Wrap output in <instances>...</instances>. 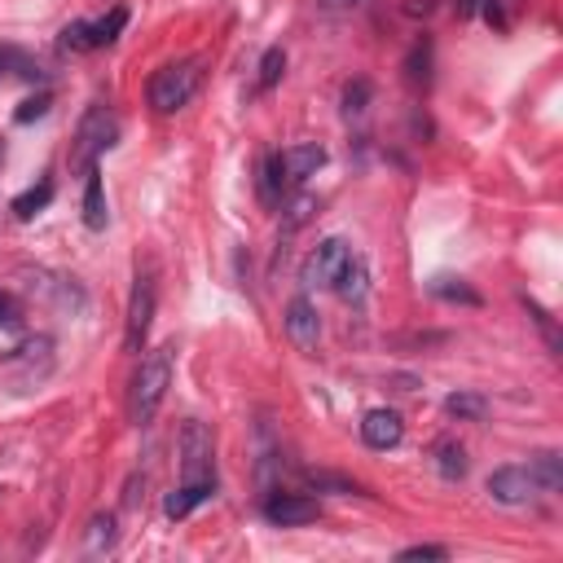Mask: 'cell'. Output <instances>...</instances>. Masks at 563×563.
I'll return each instance as SVG.
<instances>
[{
	"label": "cell",
	"mask_w": 563,
	"mask_h": 563,
	"mask_svg": "<svg viewBox=\"0 0 563 563\" xmlns=\"http://www.w3.org/2000/svg\"><path fill=\"white\" fill-rule=\"evenodd\" d=\"M198 84H202V62L198 57H180V62H167V66H158L150 75L145 97H150V106L158 114H172V110L189 106V97L198 92Z\"/></svg>",
	"instance_id": "6da1fadb"
},
{
	"label": "cell",
	"mask_w": 563,
	"mask_h": 563,
	"mask_svg": "<svg viewBox=\"0 0 563 563\" xmlns=\"http://www.w3.org/2000/svg\"><path fill=\"white\" fill-rule=\"evenodd\" d=\"M176 457H180V484H216V440L207 422L198 418L180 422Z\"/></svg>",
	"instance_id": "7a4b0ae2"
},
{
	"label": "cell",
	"mask_w": 563,
	"mask_h": 563,
	"mask_svg": "<svg viewBox=\"0 0 563 563\" xmlns=\"http://www.w3.org/2000/svg\"><path fill=\"white\" fill-rule=\"evenodd\" d=\"M167 387H172V347H154V352H145L141 369L132 378V418L150 422L158 413Z\"/></svg>",
	"instance_id": "3957f363"
},
{
	"label": "cell",
	"mask_w": 563,
	"mask_h": 563,
	"mask_svg": "<svg viewBox=\"0 0 563 563\" xmlns=\"http://www.w3.org/2000/svg\"><path fill=\"white\" fill-rule=\"evenodd\" d=\"M119 141V114L106 106V101H92L75 128V145H70V158L79 167H92L110 145Z\"/></svg>",
	"instance_id": "277c9868"
},
{
	"label": "cell",
	"mask_w": 563,
	"mask_h": 563,
	"mask_svg": "<svg viewBox=\"0 0 563 563\" xmlns=\"http://www.w3.org/2000/svg\"><path fill=\"white\" fill-rule=\"evenodd\" d=\"M154 325V277L136 273L132 295H128V317H123V352H141Z\"/></svg>",
	"instance_id": "5b68a950"
},
{
	"label": "cell",
	"mask_w": 563,
	"mask_h": 563,
	"mask_svg": "<svg viewBox=\"0 0 563 563\" xmlns=\"http://www.w3.org/2000/svg\"><path fill=\"white\" fill-rule=\"evenodd\" d=\"M347 255H352V246H347L343 238H325V242H317V251L303 260L299 286H303V290L334 286V277H339V268H343V260H347Z\"/></svg>",
	"instance_id": "8992f818"
},
{
	"label": "cell",
	"mask_w": 563,
	"mask_h": 563,
	"mask_svg": "<svg viewBox=\"0 0 563 563\" xmlns=\"http://www.w3.org/2000/svg\"><path fill=\"white\" fill-rule=\"evenodd\" d=\"M282 325H286V339L299 347V352H317L321 343V317H317V303L308 295H295L282 312Z\"/></svg>",
	"instance_id": "52a82bcc"
},
{
	"label": "cell",
	"mask_w": 563,
	"mask_h": 563,
	"mask_svg": "<svg viewBox=\"0 0 563 563\" xmlns=\"http://www.w3.org/2000/svg\"><path fill=\"white\" fill-rule=\"evenodd\" d=\"M317 515H321V506H317L312 497H303V493H273V497L264 501V519L277 523V528H303V523H312Z\"/></svg>",
	"instance_id": "ba28073f"
},
{
	"label": "cell",
	"mask_w": 563,
	"mask_h": 563,
	"mask_svg": "<svg viewBox=\"0 0 563 563\" xmlns=\"http://www.w3.org/2000/svg\"><path fill=\"white\" fill-rule=\"evenodd\" d=\"M532 493H537V484H532L528 466H497L488 475V497L501 506H523Z\"/></svg>",
	"instance_id": "9c48e42d"
},
{
	"label": "cell",
	"mask_w": 563,
	"mask_h": 563,
	"mask_svg": "<svg viewBox=\"0 0 563 563\" xmlns=\"http://www.w3.org/2000/svg\"><path fill=\"white\" fill-rule=\"evenodd\" d=\"M400 435H405V422H400L396 409H369V413L361 418V440H365L369 449H396Z\"/></svg>",
	"instance_id": "30bf717a"
},
{
	"label": "cell",
	"mask_w": 563,
	"mask_h": 563,
	"mask_svg": "<svg viewBox=\"0 0 563 563\" xmlns=\"http://www.w3.org/2000/svg\"><path fill=\"white\" fill-rule=\"evenodd\" d=\"M325 163V150L321 145H295V150H286L282 154V172H286V185H299V180H308L317 167Z\"/></svg>",
	"instance_id": "8fae6325"
},
{
	"label": "cell",
	"mask_w": 563,
	"mask_h": 563,
	"mask_svg": "<svg viewBox=\"0 0 563 563\" xmlns=\"http://www.w3.org/2000/svg\"><path fill=\"white\" fill-rule=\"evenodd\" d=\"M114 541H119V523H114V515H110V510H97V515L88 519V528H84V554H88V559L110 554Z\"/></svg>",
	"instance_id": "7c38bea8"
},
{
	"label": "cell",
	"mask_w": 563,
	"mask_h": 563,
	"mask_svg": "<svg viewBox=\"0 0 563 563\" xmlns=\"http://www.w3.org/2000/svg\"><path fill=\"white\" fill-rule=\"evenodd\" d=\"M334 290H339V299H347V303H361V299H365V290H369V268H365L361 255H347V260H343V268H339V277H334Z\"/></svg>",
	"instance_id": "4fadbf2b"
},
{
	"label": "cell",
	"mask_w": 563,
	"mask_h": 563,
	"mask_svg": "<svg viewBox=\"0 0 563 563\" xmlns=\"http://www.w3.org/2000/svg\"><path fill=\"white\" fill-rule=\"evenodd\" d=\"M106 185H101V172H97V163L88 167V176H84V224L88 229H106Z\"/></svg>",
	"instance_id": "5bb4252c"
},
{
	"label": "cell",
	"mask_w": 563,
	"mask_h": 563,
	"mask_svg": "<svg viewBox=\"0 0 563 563\" xmlns=\"http://www.w3.org/2000/svg\"><path fill=\"white\" fill-rule=\"evenodd\" d=\"M528 475L537 484V493H559L563 488V457L554 449H541L532 462H528Z\"/></svg>",
	"instance_id": "9a60e30c"
},
{
	"label": "cell",
	"mask_w": 563,
	"mask_h": 563,
	"mask_svg": "<svg viewBox=\"0 0 563 563\" xmlns=\"http://www.w3.org/2000/svg\"><path fill=\"white\" fill-rule=\"evenodd\" d=\"M211 493H216V484H180L176 493H167L163 510H167V519H185V515H189L194 506H202Z\"/></svg>",
	"instance_id": "2e32d148"
},
{
	"label": "cell",
	"mask_w": 563,
	"mask_h": 563,
	"mask_svg": "<svg viewBox=\"0 0 563 563\" xmlns=\"http://www.w3.org/2000/svg\"><path fill=\"white\" fill-rule=\"evenodd\" d=\"M282 189H286L282 154H264V163H260V198L273 207V202H282Z\"/></svg>",
	"instance_id": "e0dca14e"
},
{
	"label": "cell",
	"mask_w": 563,
	"mask_h": 563,
	"mask_svg": "<svg viewBox=\"0 0 563 563\" xmlns=\"http://www.w3.org/2000/svg\"><path fill=\"white\" fill-rule=\"evenodd\" d=\"M435 471L444 475V479H462L466 475V449L457 444V440H435Z\"/></svg>",
	"instance_id": "ac0fdd59"
},
{
	"label": "cell",
	"mask_w": 563,
	"mask_h": 563,
	"mask_svg": "<svg viewBox=\"0 0 563 563\" xmlns=\"http://www.w3.org/2000/svg\"><path fill=\"white\" fill-rule=\"evenodd\" d=\"M405 79H409L413 88H427V84H431V40H427V35L409 48V57H405Z\"/></svg>",
	"instance_id": "d6986e66"
},
{
	"label": "cell",
	"mask_w": 563,
	"mask_h": 563,
	"mask_svg": "<svg viewBox=\"0 0 563 563\" xmlns=\"http://www.w3.org/2000/svg\"><path fill=\"white\" fill-rule=\"evenodd\" d=\"M444 413L466 418V422H484L488 418V400L475 396V391H453V396H444Z\"/></svg>",
	"instance_id": "ffe728a7"
},
{
	"label": "cell",
	"mask_w": 563,
	"mask_h": 563,
	"mask_svg": "<svg viewBox=\"0 0 563 563\" xmlns=\"http://www.w3.org/2000/svg\"><path fill=\"white\" fill-rule=\"evenodd\" d=\"M48 202H53V180H40V185H31L26 194L13 198V216H18V220H31V216L44 211Z\"/></svg>",
	"instance_id": "44dd1931"
},
{
	"label": "cell",
	"mask_w": 563,
	"mask_h": 563,
	"mask_svg": "<svg viewBox=\"0 0 563 563\" xmlns=\"http://www.w3.org/2000/svg\"><path fill=\"white\" fill-rule=\"evenodd\" d=\"M92 26V48H106V44H114V35L128 26V9H110L106 18H97V22H88Z\"/></svg>",
	"instance_id": "7402d4cb"
},
{
	"label": "cell",
	"mask_w": 563,
	"mask_h": 563,
	"mask_svg": "<svg viewBox=\"0 0 563 563\" xmlns=\"http://www.w3.org/2000/svg\"><path fill=\"white\" fill-rule=\"evenodd\" d=\"M282 70H286V48H268V53L260 57V75H255V88H260V92H268V88L282 79Z\"/></svg>",
	"instance_id": "603a6c76"
},
{
	"label": "cell",
	"mask_w": 563,
	"mask_h": 563,
	"mask_svg": "<svg viewBox=\"0 0 563 563\" xmlns=\"http://www.w3.org/2000/svg\"><path fill=\"white\" fill-rule=\"evenodd\" d=\"M35 79V66H31V57L22 53V48H0V84L4 79Z\"/></svg>",
	"instance_id": "cb8c5ba5"
},
{
	"label": "cell",
	"mask_w": 563,
	"mask_h": 563,
	"mask_svg": "<svg viewBox=\"0 0 563 563\" xmlns=\"http://www.w3.org/2000/svg\"><path fill=\"white\" fill-rule=\"evenodd\" d=\"M57 44L66 53H92V26L88 22H66L62 35H57Z\"/></svg>",
	"instance_id": "d4e9b609"
},
{
	"label": "cell",
	"mask_w": 563,
	"mask_h": 563,
	"mask_svg": "<svg viewBox=\"0 0 563 563\" xmlns=\"http://www.w3.org/2000/svg\"><path fill=\"white\" fill-rule=\"evenodd\" d=\"M431 295H440V299H457V303H479V295H475L462 277H435V282H431Z\"/></svg>",
	"instance_id": "484cf974"
},
{
	"label": "cell",
	"mask_w": 563,
	"mask_h": 563,
	"mask_svg": "<svg viewBox=\"0 0 563 563\" xmlns=\"http://www.w3.org/2000/svg\"><path fill=\"white\" fill-rule=\"evenodd\" d=\"M365 101H369V79H352V84L343 88V114H361Z\"/></svg>",
	"instance_id": "4316f807"
},
{
	"label": "cell",
	"mask_w": 563,
	"mask_h": 563,
	"mask_svg": "<svg viewBox=\"0 0 563 563\" xmlns=\"http://www.w3.org/2000/svg\"><path fill=\"white\" fill-rule=\"evenodd\" d=\"M308 484H312V488H330V493H361L352 479L330 475V471H308Z\"/></svg>",
	"instance_id": "83f0119b"
},
{
	"label": "cell",
	"mask_w": 563,
	"mask_h": 563,
	"mask_svg": "<svg viewBox=\"0 0 563 563\" xmlns=\"http://www.w3.org/2000/svg\"><path fill=\"white\" fill-rule=\"evenodd\" d=\"M0 330H22V308L9 290H0Z\"/></svg>",
	"instance_id": "f1b7e54d"
},
{
	"label": "cell",
	"mask_w": 563,
	"mask_h": 563,
	"mask_svg": "<svg viewBox=\"0 0 563 563\" xmlns=\"http://www.w3.org/2000/svg\"><path fill=\"white\" fill-rule=\"evenodd\" d=\"M40 114H48V92H35V97H26L22 106H18V123H31V119H40Z\"/></svg>",
	"instance_id": "f546056e"
},
{
	"label": "cell",
	"mask_w": 563,
	"mask_h": 563,
	"mask_svg": "<svg viewBox=\"0 0 563 563\" xmlns=\"http://www.w3.org/2000/svg\"><path fill=\"white\" fill-rule=\"evenodd\" d=\"M523 303H528V312H532V321L541 325V334H545V343H550V347H559V334H554V321H550V312H545V308H541L537 299H523Z\"/></svg>",
	"instance_id": "4dcf8cb0"
},
{
	"label": "cell",
	"mask_w": 563,
	"mask_h": 563,
	"mask_svg": "<svg viewBox=\"0 0 563 563\" xmlns=\"http://www.w3.org/2000/svg\"><path fill=\"white\" fill-rule=\"evenodd\" d=\"M396 559L400 563H409V559H449V550L444 545H405Z\"/></svg>",
	"instance_id": "1f68e13d"
},
{
	"label": "cell",
	"mask_w": 563,
	"mask_h": 563,
	"mask_svg": "<svg viewBox=\"0 0 563 563\" xmlns=\"http://www.w3.org/2000/svg\"><path fill=\"white\" fill-rule=\"evenodd\" d=\"M312 207H317V198H312V194H299V198L290 202V220H286V224H290V229H299V224L308 220V211H312Z\"/></svg>",
	"instance_id": "d6a6232c"
},
{
	"label": "cell",
	"mask_w": 563,
	"mask_h": 563,
	"mask_svg": "<svg viewBox=\"0 0 563 563\" xmlns=\"http://www.w3.org/2000/svg\"><path fill=\"white\" fill-rule=\"evenodd\" d=\"M317 4H321V9H334V13H339V9H356L361 0H317Z\"/></svg>",
	"instance_id": "836d02e7"
}]
</instances>
